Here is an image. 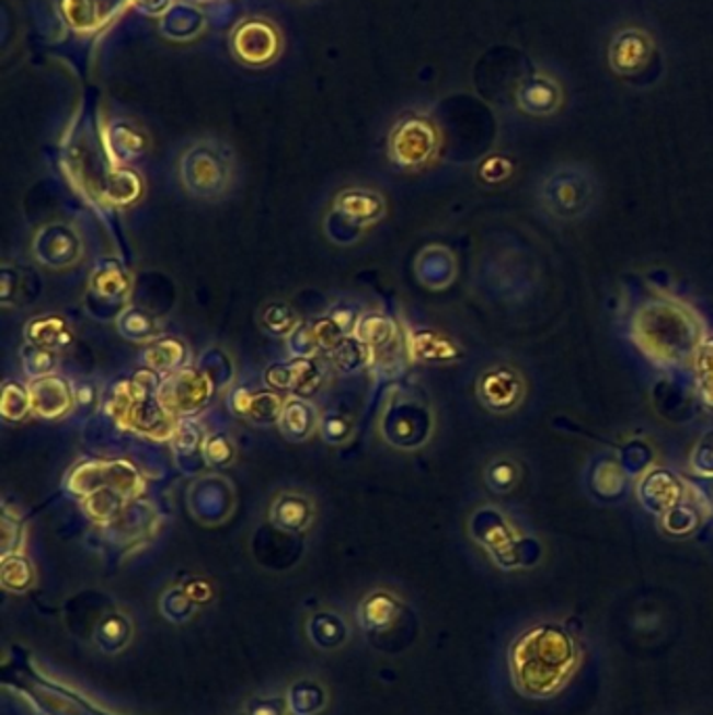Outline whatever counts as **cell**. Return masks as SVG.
I'll return each mask as SVG.
<instances>
[{
	"mask_svg": "<svg viewBox=\"0 0 713 715\" xmlns=\"http://www.w3.org/2000/svg\"><path fill=\"white\" fill-rule=\"evenodd\" d=\"M409 351L414 360L421 362H448L455 360L459 349L434 331H416L409 337Z\"/></svg>",
	"mask_w": 713,
	"mask_h": 715,
	"instance_id": "24",
	"label": "cell"
},
{
	"mask_svg": "<svg viewBox=\"0 0 713 715\" xmlns=\"http://www.w3.org/2000/svg\"><path fill=\"white\" fill-rule=\"evenodd\" d=\"M142 195V181L135 170L114 168L107 181V197L115 206H130Z\"/></svg>",
	"mask_w": 713,
	"mask_h": 715,
	"instance_id": "28",
	"label": "cell"
},
{
	"mask_svg": "<svg viewBox=\"0 0 713 715\" xmlns=\"http://www.w3.org/2000/svg\"><path fill=\"white\" fill-rule=\"evenodd\" d=\"M692 469L701 477H713V434H708L692 452Z\"/></svg>",
	"mask_w": 713,
	"mask_h": 715,
	"instance_id": "41",
	"label": "cell"
},
{
	"mask_svg": "<svg viewBox=\"0 0 713 715\" xmlns=\"http://www.w3.org/2000/svg\"><path fill=\"white\" fill-rule=\"evenodd\" d=\"M188 4H195V7H204V4H216V2H222V0H184Z\"/></svg>",
	"mask_w": 713,
	"mask_h": 715,
	"instance_id": "45",
	"label": "cell"
},
{
	"mask_svg": "<svg viewBox=\"0 0 713 715\" xmlns=\"http://www.w3.org/2000/svg\"><path fill=\"white\" fill-rule=\"evenodd\" d=\"M48 241L43 237H38V260L45 262L48 266H66L78 260L80 255V243L76 239V234L64 229V227H53L46 229Z\"/></svg>",
	"mask_w": 713,
	"mask_h": 715,
	"instance_id": "22",
	"label": "cell"
},
{
	"mask_svg": "<svg viewBox=\"0 0 713 715\" xmlns=\"http://www.w3.org/2000/svg\"><path fill=\"white\" fill-rule=\"evenodd\" d=\"M372 356V349L360 344L354 337H345L340 346L333 349V365L344 372H356L367 367Z\"/></svg>",
	"mask_w": 713,
	"mask_h": 715,
	"instance_id": "34",
	"label": "cell"
},
{
	"mask_svg": "<svg viewBox=\"0 0 713 715\" xmlns=\"http://www.w3.org/2000/svg\"><path fill=\"white\" fill-rule=\"evenodd\" d=\"M119 331L128 339H135V342H156V337L160 333V326L147 312L133 308V310H126L122 314Z\"/></svg>",
	"mask_w": 713,
	"mask_h": 715,
	"instance_id": "33",
	"label": "cell"
},
{
	"mask_svg": "<svg viewBox=\"0 0 713 715\" xmlns=\"http://www.w3.org/2000/svg\"><path fill=\"white\" fill-rule=\"evenodd\" d=\"M298 2H312V0H298Z\"/></svg>",
	"mask_w": 713,
	"mask_h": 715,
	"instance_id": "46",
	"label": "cell"
},
{
	"mask_svg": "<svg viewBox=\"0 0 713 715\" xmlns=\"http://www.w3.org/2000/svg\"><path fill=\"white\" fill-rule=\"evenodd\" d=\"M184 188L202 199H216L232 185V158L218 140H197L184 149L179 162Z\"/></svg>",
	"mask_w": 713,
	"mask_h": 715,
	"instance_id": "5",
	"label": "cell"
},
{
	"mask_svg": "<svg viewBox=\"0 0 713 715\" xmlns=\"http://www.w3.org/2000/svg\"><path fill=\"white\" fill-rule=\"evenodd\" d=\"M25 337L32 346L45 347V349H64L73 344V333L68 323L61 316H38L32 319L25 326Z\"/></svg>",
	"mask_w": 713,
	"mask_h": 715,
	"instance_id": "20",
	"label": "cell"
},
{
	"mask_svg": "<svg viewBox=\"0 0 713 715\" xmlns=\"http://www.w3.org/2000/svg\"><path fill=\"white\" fill-rule=\"evenodd\" d=\"M202 454L206 459L207 464L211 466H227L232 462V457H234V448L230 443V439L222 434H214V436H207L202 443Z\"/></svg>",
	"mask_w": 713,
	"mask_h": 715,
	"instance_id": "39",
	"label": "cell"
},
{
	"mask_svg": "<svg viewBox=\"0 0 713 715\" xmlns=\"http://www.w3.org/2000/svg\"><path fill=\"white\" fill-rule=\"evenodd\" d=\"M598 197L597 176L575 163L554 168L544 176L538 191L542 209L556 220H577L595 208Z\"/></svg>",
	"mask_w": 713,
	"mask_h": 715,
	"instance_id": "4",
	"label": "cell"
},
{
	"mask_svg": "<svg viewBox=\"0 0 713 715\" xmlns=\"http://www.w3.org/2000/svg\"><path fill=\"white\" fill-rule=\"evenodd\" d=\"M694 383L705 404L713 406V337H708L692 360Z\"/></svg>",
	"mask_w": 713,
	"mask_h": 715,
	"instance_id": "31",
	"label": "cell"
},
{
	"mask_svg": "<svg viewBox=\"0 0 713 715\" xmlns=\"http://www.w3.org/2000/svg\"><path fill=\"white\" fill-rule=\"evenodd\" d=\"M23 369L32 379L48 377L57 369V351L45 347L30 346L22 349Z\"/></svg>",
	"mask_w": 713,
	"mask_h": 715,
	"instance_id": "37",
	"label": "cell"
},
{
	"mask_svg": "<svg viewBox=\"0 0 713 715\" xmlns=\"http://www.w3.org/2000/svg\"><path fill=\"white\" fill-rule=\"evenodd\" d=\"M515 99L524 114L544 117L551 116L561 107L563 93H561V87L556 84V80H552L544 73H538L519 84Z\"/></svg>",
	"mask_w": 713,
	"mask_h": 715,
	"instance_id": "17",
	"label": "cell"
},
{
	"mask_svg": "<svg viewBox=\"0 0 713 715\" xmlns=\"http://www.w3.org/2000/svg\"><path fill=\"white\" fill-rule=\"evenodd\" d=\"M312 517H314L312 503L296 492H287V494L278 496L273 505V510H271L273 523L287 531L306 530L310 526Z\"/></svg>",
	"mask_w": 713,
	"mask_h": 715,
	"instance_id": "21",
	"label": "cell"
},
{
	"mask_svg": "<svg viewBox=\"0 0 713 715\" xmlns=\"http://www.w3.org/2000/svg\"><path fill=\"white\" fill-rule=\"evenodd\" d=\"M278 425H280V431L285 438H289L291 441H301V439L310 438L312 431L317 429V413L308 402H303L301 397H294V400L285 402Z\"/></svg>",
	"mask_w": 713,
	"mask_h": 715,
	"instance_id": "23",
	"label": "cell"
},
{
	"mask_svg": "<svg viewBox=\"0 0 713 715\" xmlns=\"http://www.w3.org/2000/svg\"><path fill=\"white\" fill-rule=\"evenodd\" d=\"M322 370L314 358H296L289 365H275L266 370V383L273 392H291L308 397L319 390Z\"/></svg>",
	"mask_w": 713,
	"mask_h": 715,
	"instance_id": "15",
	"label": "cell"
},
{
	"mask_svg": "<svg viewBox=\"0 0 713 715\" xmlns=\"http://www.w3.org/2000/svg\"><path fill=\"white\" fill-rule=\"evenodd\" d=\"M478 397L492 413H513L526 400V379L505 365L487 369L478 381Z\"/></svg>",
	"mask_w": 713,
	"mask_h": 715,
	"instance_id": "11",
	"label": "cell"
},
{
	"mask_svg": "<svg viewBox=\"0 0 713 715\" xmlns=\"http://www.w3.org/2000/svg\"><path fill=\"white\" fill-rule=\"evenodd\" d=\"M91 289L103 300H119L128 296L130 278L115 262H103L92 273Z\"/></svg>",
	"mask_w": 713,
	"mask_h": 715,
	"instance_id": "27",
	"label": "cell"
},
{
	"mask_svg": "<svg viewBox=\"0 0 713 715\" xmlns=\"http://www.w3.org/2000/svg\"><path fill=\"white\" fill-rule=\"evenodd\" d=\"M229 50L239 66L266 70L280 59L285 38L275 20L266 15H245L230 30Z\"/></svg>",
	"mask_w": 713,
	"mask_h": 715,
	"instance_id": "6",
	"label": "cell"
},
{
	"mask_svg": "<svg viewBox=\"0 0 713 715\" xmlns=\"http://www.w3.org/2000/svg\"><path fill=\"white\" fill-rule=\"evenodd\" d=\"M593 485L597 487V494L600 496H607V498L620 496L625 487V475H623L620 464L616 461L598 462Z\"/></svg>",
	"mask_w": 713,
	"mask_h": 715,
	"instance_id": "36",
	"label": "cell"
},
{
	"mask_svg": "<svg viewBox=\"0 0 713 715\" xmlns=\"http://www.w3.org/2000/svg\"><path fill=\"white\" fill-rule=\"evenodd\" d=\"M689 485L667 469H653L639 484V498L651 512L666 515L689 498Z\"/></svg>",
	"mask_w": 713,
	"mask_h": 715,
	"instance_id": "14",
	"label": "cell"
},
{
	"mask_svg": "<svg viewBox=\"0 0 713 715\" xmlns=\"http://www.w3.org/2000/svg\"><path fill=\"white\" fill-rule=\"evenodd\" d=\"M322 436L331 443H340L349 434V423L340 416H326L321 423Z\"/></svg>",
	"mask_w": 713,
	"mask_h": 715,
	"instance_id": "44",
	"label": "cell"
},
{
	"mask_svg": "<svg viewBox=\"0 0 713 715\" xmlns=\"http://www.w3.org/2000/svg\"><path fill=\"white\" fill-rule=\"evenodd\" d=\"M352 337L370 349L390 346L391 342L398 337V326L388 316L372 312V314H365L356 321Z\"/></svg>",
	"mask_w": 713,
	"mask_h": 715,
	"instance_id": "26",
	"label": "cell"
},
{
	"mask_svg": "<svg viewBox=\"0 0 713 715\" xmlns=\"http://www.w3.org/2000/svg\"><path fill=\"white\" fill-rule=\"evenodd\" d=\"M653 50V38L644 30L625 27L611 38L609 66L620 76H634L646 68Z\"/></svg>",
	"mask_w": 713,
	"mask_h": 715,
	"instance_id": "13",
	"label": "cell"
},
{
	"mask_svg": "<svg viewBox=\"0 0 713 715\" xmlns=\"http://www.w3.org/2000/svg\"><path fill=\"white\" fill-rule=\"evenodd\" d=\"M572 636L559 625H538L524 632L510 653V668L517 689L528 696H551L575 669Z\"/></svg>",
	"mask_w": 713,
	"mask_h": 715,
	"instance_id": "2",
	"label": "cell"
},
{
	"mask_svg": "<svg viewBox=\"0 0 713 715\" xmlns=\"http://www.w3.org/2000/svg\"><path fill=\"white\" fill-rule=\"evenodd\" d=\"M101 140L105 155L114 168H124L126 163L135 162L149 149V137L126 117H115L105 124Z\"/></svg>",
	"mask_w": 713,
	"mask_h": 715,
	"instance_id": "12",
	"label": "cell"
},
{
	"mask_svg": "<svg viewBox=\"0 0 713 715\" xmlns=\"http://www.w3.org/2000/svg\"><path fill=\"white\" fill-rule=\"evenodd\" d=\"M517 480H519V469L510 459H496L490 462L485 471V482L498 494L510 492L517 484Z\"/></svg>",
	"mask_w": 713,
	"mask_h": 715,
	"instance_id": "38",
	"label": "cell"
},
{
	"mask_svg": "<svg viewBox=\"0 0 713 715\" xmlns=\"http://www.w3.org/2000/svg\"><path fill=\"white\" fill-rule=\"evenodd\" d=\"M158 372H138L133 379L117 383L110 397L107 411L124 429L137 431L145 438L165 441L172 439L179 420L168 415L158 397Z\"/></svg>",
	"mask_w": 713,
	"mask_h": 715,
	"instance_id": "3",
	"label": "cell"
},
{
	"mask_svg": "<svg viewBox=\"0 0 713 715\" xmlns=\"http://www.w3.org/2000/svg\"><path fill=\"white\" fill-rule=\"evenodd\" d=\"M174 4L176 0H130V7L140 15L158 18V20H163Z\"/></svg>",
	"mask_w": 713,
	"mask_h": 715,
	"instance_id": "43",
	"label": "cell"
},
{
	"mask_svg": "<svg viewBox=\"0 0 713 715\" xmlns=\"http://www.w3.org/2000/svg\"><path fill=\"white\" fill-rule=\"evenodd\" d=\"M184 356H186V347L179 339L161 337L151 342L145 349V365L147 369L165 377L174 370L183 369Z\"/></svg>",
	"mask_w": 713,
	"mask_h": 715,
	"instance_id": "25",
	"label": "cell"
},
{
	"mask_svg": "<svg viewBox=\"0 0 713 715\" xmlns=\"http://www.w3.org/2000/svg\"><path fill=\"white\" fill-rule=\"evenodd\" d=\"M214 395V381L207 372L197 369H179L163 377L158 388V397L165 413L174 416H191L199 413Z\"/></svg>",
	"mask_w": 713,
	"mask_h": 715,
	"instance_id": "9",
	"label": "cell"
},
{
	"mask_svg": "<svg viewBox=\"0 0 713 715\" xmlns=\"http://www.w3.org/2000/svg\"><path fill=\"white\" fill-rule=\"evenodd\" d=\"M130 7V0H59V18L76 36L105 32Z\"/></svg>",
	"mask_w": 713,
	"mask_h": 715,
	"instance_id": "10",
	"label": "cell"
},
{
	"mask_svg": "<svg viewBox=\"0 0 713 715\" xmlns=\"http://www.w3.org/2000/svg\"><path fill=\"white\" fill-rule=\"evenodd\" d=\"M335 209L342 211L349 220L356 222H375L383 216L386 204L381 195L367 188H345L337 199H335Z\"/></svg>",
	"mask_w": 713,
	"mask_h": 715,
	"instance_id": "19",
	"label": "cell"
},
{
	"mask_svg": "<svg viewBox=\"0 0 713 715\" xmlns=\"http://www.w3.org/2000/svg\"><path fill=\"white\" fill-rule=\"evenodd\" d=\"M0 413L9 423H20L32 413V397L30 388L18 381H7L0 392Z\"/></svg>",
	"mask_w": 713,
	"mask_h": 715,
	"instance_id": "29",
	"label": "cell"
},
{
	"mask_svg": "<svg viewBox=\"0 0 713 715\" xmlns=\"http://www.w3.org/2000/svg\"><path fill=\"white\" fill-rule=\"evenodd\" d=\"M27 388H30L34 415L53 420V418L68 415L69 411L73 408V402H76L73 392H71L68 381L57 374L32 379V383Z\"/></svg>",
	"mask_w": 713,
	"mask_h": 715,
	"instance_id": "16",
	"label": "cell"
},
{
	"mask_svg": "<svg viewBox=\"0 0 713 715\" xmlns=\"http://www.w3.org/2000/svg\"><path fill=\"white\" fill-rule=\"evenodd\" d=\"M2 581L7 588L23 590L32 581L30 563L23 556H7L2 563Z\"/></svg>",
	"mask_w": 713,
	"mask_h": 715,
	"instance_id": "40",
	"label": "cell"
},
{
	"mask_svg": "<svg viewBox=\"0 0 713 715\" xmlns=\"http://www.w3.org/2000/svg\"><path fill=\"white\" fill-rule=\"evenodd\" d=\"M262 326L273 335H291L299 326L298 316L285 303H271L262 312Z\"/></svg>",
	"mask_w": 713,
	"mask_h": 715,
	"instance_id": "35",
	"label": "cell"
},
{
	"mask_svg": "<svg viewBox=\"0 0 713 715\" xmlns=\"http://www.w3.org/2000/svg\"><path fill=\"white\" fill-rule=\"evenodd\" d=\"M69 492L84 498L96 489H115L124 498H135L142 492V475L137 466L126 459L119 461L80 462L71 473L68 482Z\"/></svg>",
	"mask_w": 713,
	"mask_h": 715,
	"instance_id": "8",
	"label": "cell"
},
{
	"mask_svg": "<svg viewBox=\"0 0 713 715\" xmlns=\"http://www.w3.org/2000/svg\"><path fill=\"white\" fill-rule=\"evenodd\" d=\"M170 441L174 443L176 450H181L184 454L202 450V443H204L199 431L195 427H191V423H179V427H176V431H174V436Z\"/></svg>",
	"mask_w": 713,
	"mask_h": 715,
	"instance_id": "42",
	"label": "cell"
},
{
	"mask_svg": "<svg viewBox=\"0 0 713 715\" xmlns=\"http://www.w3.org/2000/svg\"><path fill=\"white\" fill-rule=\"evenodd\" d=\"M161 24H168V32H165L168 36L183 41V38L199 34V30L204 27V13H199V9L193 4L188 11V18L184 20L183 4H174L170 9V13L161 20Z\"/></svg>",
	"mask_w": 713,
	"mask_h": 715,
	"instance_id": "32",
	"label": "cell"
},
{
	"mask_svg": "<svg viewBox=\"0 0 713 715\" xmlns=\"http://www.w3.org/2000/svg\"><path fill=\"white\" fill-rule=\"evenodd\" d=\"M128 498L117 494L115 489H96L82 498V507L99 523H110L117 519Z\"/></svg>",
	"mask_w": 713,
	"mask_h": 715,
	"instance_id": "30",
	"label": "cell"
},
{
	"mask_svg": "<svg viewBox=\"0 0 713 715\" xmlns=\"http://www.w3.org/2000/svg\"><path fill=\"white\" fill-rule=\"evenodd\" d=\"M230 411L245 420H252L255 425H273L278 423L283 413V397L275 392H248L237 390L230 393Z\"/></svg>",
	"mask_w": 713,
	"mask_h": 715,
	"instance_id": "18",
	"label": "cell"
},
{
	"mask_svg": "<svg viewBox=\"0 0 713 715\" xmlns=\"http://www.w3.org/2000/svg\"><path fill=\"white\" fill-rule=\"evenodd\" d=\"M439 142L441 137L436 122L425 114L413 112L393 124L388 139V153L398 168L418 170L434 162Z\"/></svg>",
	"mask_w": 713,
	"mask_h": 715,
	"instance_id": "7",
	"label": "cell"
},
{
	"mask_svg": "<svg viewBox=\"0 0 713 715\" xmlns=\"http://www.w3.org/2000/svg\"><path fill=\"white\" fill-rule=\"evenodd\" d=\"M630 337L648 362L666 370L692 365L708 339L705 324L689 303L667 296L651 298L636 308Z\"/></svg>",
	"mask_w": 713,
	"mask_h": 715,
	"instance_id": "1",
	"label": "cell"
}]
</instances>
